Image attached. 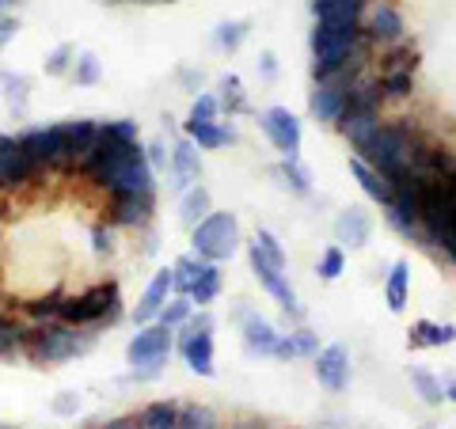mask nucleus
I'll return each mask as SVG.
<instances>
[{
    "instance_id": "bb28decb",
    "label": "nucleus",
    "mask_w": 456,
    "mask_h": 429,
    "mask_svg": "<svg viewBox=\"0 0 456 429\" xmlns=\"http://www.w3.org/2000/svg\"><path fill=\"white\" fill-rule=\"evenodd\" d=\"M209 213H213V198H209V190L202 187V182L191 187V190H183V206H179V221L183 224L194 228V224H202Z\"/></svg>"
},
{
    "instance_id": "c85d7f7f",
    "label": "nucleus",
    "mask_w": 456,
    "mask_h": 429,
    "mask_svg": "<svg viewBox=\"0 0 456 429\" xmlns=\"http://www.w3.org/2000/svg\"><path fill=\"white\" fill-rule=\"evenodd\" d=\"M179 414H183L179 403L156 399V403H149L145 410L137 414V422H141V429H179Z\"/></svg>"
},
{
    "instance_id": "2f4dec72",
    "label": "nucleus",
    "mask_w": 456,
    "mask_h": 429,
    "mask_svg": "<svg viewBox=\"0 0 456 429\" xmlns=\"http://www.w3.org/2000/svg\"><path fill=\"white\" fill-rule=\"evenodd\" d=\"M411 384H415V392L422 395V403L426 407H441L445 403V388H441V380L434 373H426V368H411Z\"/></svg>"
},
{
    "instance_id": "a878e982",
    "label": "nucleus",
    "mask_w": 456,
    "mask_h": 429,
    "mask_svg": "<svg viewBox=\"0 0 456 429\" xmlns=\"http://www.w3.org/2000/svg\"><path fill=\"white\" fill-rule=\"evenodd\" d=\"M183 130H187V137L198 149H221V145H232L236 141V134L224 130L221 122H183Z\"/></svg>"
},
{
    "instance_id": "dca6fc26",
    "label": "nucleus",
    "mask_w": 456,
    "mask_h": 429,
    "mask_svg": "<svg viewBox=\"0 0 456 429\" xmlns=\"http://www.w3.org/2000/svg\"><path fill=\"white\" fill-rule=\"evenodd\" d=\"M152 194H110V221L118 228H141L152 221Z\"/></svg>"
},
{
    "instance_id": "b1692460",
    "label": "nucleus",
    "mask_w": 456,
    "mask_h": 429,
    "mask_svg": "<svg viewBox=\"0 0 456 429\" xmlns=\"http://www.w3.org/2000/svg\"><path fill=\"white\" fill-rule=\"evenodd\" d=\"M320 353V338L316 331H308V327H297L289 335H278V346H274V357L281 361H293V357H316Z\"/></svg>"
},
{
    "instance_id": "423d86ee",
    "label": "nucleus",
    "mask_w": 456,
    "mask_h": 429,
    "mask_svg": "<svg viewBox=\"0 0 456 429\" xmlns=\"http://www.w3.org/2000/svg\"><path fill=\"white\" fill-rule=\"evenodd\" d=\"M114 316H118V285L114 281L95 285L88 293L65 296L61 312H57V320L69 323V327H95V323H107Z\"/></svg>"
},
{
    "instance_id": "4468645a",
    "label": "nucleus",
    "mask_w": 456,
    "mask_h": 429,
    "mask_svg": "<svg viewBox=\"0 0 456 429\" xmlns=\"http://www.w3.org/2000/svg\"><path fill=\"white\" fill-rule=\"evenodd\" d=\"M312 361H316L312 365L316 368V380L323 384L327 392H346V384H350V353H346V346L331 342V346H323Z\"/></svg>"
},
{
    "instance_id": "79ce46f5",
    "label": "nucleus",
    "mask_w": 456,
    "mask_h": 429,
    "mask_svg": "<svg viewBox=\"0 0 456 429\" xmlns=\"http://www.w3.org/2000/svg\"><path fill=\"white\" fill-rule=\"evenodd\" d=\"M73 61H77V50L69 46V42H61V46H57V50L46 57V73H50V77H65L69 69H73Z\"/></svg>"
},
{
    "instance_id": "a19ab883",
    "label": "nucleus",
    "mask_w": 456,
    "mask_h": 429,
    "mask_svg": "<svg viewBox=\"0 0 456 429\" xmlns=\"http://www.w3.org/2000/svg\"><path fill=\"white\" fill-rule=\"evenodd\" d=\"M179 429H217V414L209 407H183Z\"/></svg>"
},
{
    "instance_id": "1a4fd4ad",
    "label": "nucleus",
    "mask_w": 456,
    "mask_h": 429,
    "mask_svg": "<svg viewBox=\"0 0 456 429\" xmlns=\"http://www.w3.org/2000/svg\"><path fill=\"white\" fill-rule=\"evenodd\" d=\"M23 156L31 160L38 171L46 167H69V149H65V125H38L20 137Z\"/></svg>"
},
{
    "instance_id": "72a5a7b5",
    "label": "nucleus",
    "mask_w": 456,
    "mask_h": 429,
    "mask_svg": "<svg viewBox=\"0 0 456 429\" xmlns=\"http://www.w3.org/2000/svg\"><path fill=\"white\" fill-rule=\"evenodd\" d=\"M191 316H194V300L183 296V293H175V296H171L167 304H164L160 316H156V323H164V327H171V331H175V327H183Z\"/></svg>"
},
{
    "instance_id": "0eeeda50",
    "label": "nucleus",
    "mask_w": 456,
    "mask_h": 429,
    "mask_svg": "<svg viewBox=\"0 0 456 429\" xmlns=\"http://www.w3.org/2000/svg\"><path fill=\"white\" fill-rule=\"evenodd\" d=\"M92 346L88 335H80V327L57 323V327H42L38 335H31V357L38 365H61L73 361L77 353H84Z\"/></svg>"
},
{
    "instance_id": "13d9d810",
    "label": "nucleus",
    "mask_w": 456,
    "mask_h": 429,
    "mask_svg": "<svg viewBox=\"0 0 456 429\" xmlns=\"http://www.w3.org/2000/svg\"><path fill=\"white\" fill-rule=\"evenodd\" d=\"M164 4H175V0H164Z\"/></svg>"
},
{
    "instance_id": "39448f33",
    "label": "nucleus",
    "mask_w": 456,
    "mask_h": 429,
    "mask_svg": "<svg viewBox=\"0 0 456 429\" xmlns=\"http://www.w3.org/2000/svg\"><path fill=\"white\" fill-rule=\"evenodd\" d=\"M191 247L209 263H224L240 251V221L236 213H209L202 224L191 228Z\"/></svg>"
},
{
    "instance_id": "c03bdc74",
    "label": "nucleus",
    "mask_w": 456,
    "mask_h": 429,
    "mask_svg": "<svg viewBox=\"0 0 456 429\" xmlns=\"http://www.w3.org/2000/svg\"><path fill=\"white\" fill-rule=\"evenodd\" d=\"M99 134H107V137H114V141H137V122H130V118H118V122H99Z\"/></svg>"
},
{
    "instance_id": "8fccbe9b",
    "label": "nucleus",
    "mask_w": 456,
    "mask_h": 429,
    "mask_svg": "<svg viewBox=\"0 0 456 429\" xmlns=\"http://www.w3.org/2000/svg\"><path fill=\"white\" fill-rule=\"evenodd\" d=\"M20 35V20H12V16H0V50L8 46L12 38Z\"/></svg>"
},
{
    "instance_id": "37998d69",
    "label": "nucleus",
    "mask_w": 456,
    "mask_h": 429,
    "mask_svg": "<svg viewBox=\"0 0 456 429\" xmlns=\"http://www.w3.org/2000/svg\"><path fill=\"white\" fill-rule=\"evenodd\" d=\"M342 270H346V255H342V247H327L320 255V278L335 281V278H342Z\"/></svg>"
},
{
    "instance_id": "9d476101",
    "label": "nucleus",
    "mask_w": 456,
    "mask_h": 429,
    "mask_svg": "<svg viewBox=\"0 0 456 429\" xmlns=\"http://www.w3.org/2000/svg\"><path fill=\"white\" fill-rule=\"evenodd\" d=\"M248 259H251V270H255V278H259V285L278 300V308L285 312V316H293V320H305V308H301V300H297V293H293V285H289V278H285V270L281 266H274V263H266L259 251L248 243Z\"/></svg>"
},
{
    "instance_id": "aec40b11",
    "label": "nucleus",
    "mask_w": 456,
    "mask_h": 429,
    "mask_svg": "<svg viewBox=\"0 0 456 429\" xmlns=\"http://www.w3.org/2000/svg\"><path fill=\"white\" fill-rule=\"evenodd\" d=\"M244 346H248V353L274 357L278 331L270 327V320H263V316H259V312H248V316H244Z\"/></svg>"
},
{
    "instance_id": "cd10ccee",
    "label": "nucleus",
    "mask_w": 456,
    "mask_h": 429,
    "mask_svg": "<svg viewBox=\"0 0 456 429\" xmlns=\"http://www.w3.org/2000/svg\"><path fill=\"white\" fill-rule=\"evenodd\" d=\"M415 69H419V46H411V42H392V46H384L380 73H415Z\"/></svg>"
},
{
    "instance_id": "c9c22d12",
    "label": "nucleus",
    "mask_w": 456,
    "mask_h": 429,
    "mask_svg": "<svg viewBox=\"0 0 456 429\" xmlns=\"http://www.w3.org/2000/svg\"><path fill=\"white\" fill-rule=\"evenodd\" d=\"M251 247L263 255L266 263H274V266H281L285 270V247L278 243V236L270 232V228H259V232H255V239H251Z\"/></svg>"
},
{
    "instance_id": "f03ea898",
    "label": "nucleus",
    "mask_w": 456,
    "mask_h": 429,
    "mask_svg": "<svg viewBox=\"0 0 456 429\" xmlns=\"http://www.w3.org/2000/svg\"><path fill=\"white\" fill-rule=\"evenodd\" d=\"M365 31L350 23H323L316 20L312 27V77L316 80H335L350 73V61L358 53Z\"/></svg>"
},
{
    "instance_id": "052dcab7",
    "label": "nucleus",
    "mask_w": 456,
    "mask_h": 429,
    "mask_svg": "<svg viewBox=\"0 0 456 429\" xmlns=\"http://www.w3.org/2000/svg\"><path fill=\"white\" fill-rule=\"evenodd\" d=\"M0 429H4V425H0Z\"/></svg>"
},
{
    "instance_id": "f704fd0d",
    "label": "nucleus",
    "mask_w": 456,
    "mask_h": 429,
    "mask_svg": "<svg viewBox=\"0 0 456 429\" xmlns=\"http://www.w3.org/2000/svg\"><path fill=\"white\" fill-rule=\"evenodd\" d=\"M244 38H248V20H228V23L217 27V35H213V42L228 53H236L240 46H244Z\"/></svg>"
},
{
    "instance_id": "58836bf2",
    "label": "nucleus",
    "mask_w": 456,
    "mask_h": 429,
    "mask_svg": "<svg viewBox=\"0 0 456 429\" xmlns=\"http://www.w3.org/2000/svg\"><path fill=\"white\" fill-rule=\"evenodd\" d=\"M99 77H103V65H99V57L95 53H77L73 80L84 84V88H92V84H99Z\"/></svg>"
},
{
    "instance_id": "f3484780",
    "label": "nucleus",
    "mask_w": 456,
    "mask_h": 429,
    "mask_svg": "<svg viewBox=\"0 0 456 429\" xmlns=\"http://www.w3.org/2000/svg\"><path fill=\"white\" fill-rule=\"evenodd\" d=\"M65 125V149H69V167H80L88 160V152L95 149L99 141V122L92 118H73V122H61Z\"/></svg>"
},
{
    "instance_id": "f257e3e1",
    "label": "nucleus",
    "mask_w": 456,
    "mask_h": 429,
    "mask_svg": "<svg viewBox=\"0 0 456 429\" xmlns=\"http://www.w3.org/2000/svg\"><path fill=\"white\" fill-rule=\"evenodd\" d=\"M80 171H88V179L107 194H152L156 187L149 152L137 141H114L107 134H99L95 149L80 164Z\"/></svg>"
},
{
    "instance_id": "6e6d98bb",
    "label": "nucleus",
    "mask_w": 456,
    "mask_h": 429,
    "mask_svg": "<svg viewBox=\"0 0 456 429\" xmlns=\"http://www.w3.org/2000/svg\"><path fill=\"white\" fill-rule=\"evenodd\" d=\"M4 4H8V0H0V8H4Z\"/></svg>"
},
{
    "instance_id": "6e6552de",
    "label": "nucleus",
    "mask_w": 456,
    "mask_h": 429,
    "mask_svg": "<svg viewBox=\"0 0 456 429\" xmlns=\"http://www.w3.org/2000/svg\"><path fill=\"white\" fill-rule=\"evenodd\" d=\"M179 353H183V361H187L191 373H198V376H213V373H217V365H213V316L206 308L183 323Z\"/></svg>"
},
{
    "instance_id": "f8f14e48",
    "label": "nucleus",
    "mask_w": 456,
    "mask_h": 429,
    "mask_svg": "<svg viewBox=\"0 0 456 429\" xmlns=\"http://www.w3.org/2000/svg\"><path fill=\"white\" fill-rule=\"evenodd\" d=\"M171 296H175V270L164 266V270H156V274H152L145 296L137 300V308H134V323H137V327L156 323V316L164 312V304H167Z\"/></svg>"
},
{
    "instance_id": "de8ad7c7",
    "label": "nucleus",
    "mask_w": 456,
    "mask_h": 429,
    "mask_svg": "<svg viewBox=\"0 0 456 429\" xmlns=\"http://www.w3.org/2000/svg\"><path fill=\"white\" fill-rule=\"evenodd\" d=\"M110 247H114V243H110V228L107 224H95L92 228V251L95 255H107Z\"/></svg>"
},
{
    "instance_id": "a18cd8bd",
    "label": "nucleus",
    "mask_w": 456,
    "mask_h": 429,
    "mask_svg": "<svg viewBox=\"0 0 456 429\" xmlns=\"http://www.w3.org/2000/svg\"><path fill=\"white\" fill-rule=\"evenodd\" d=\"M61 300H65L61 293L35 300V304H31V316H35V320H57V312H61Z\"/></svg>"
},
{
    "instance_id": "4be33fe9",
    "label": "nucleus",
    "mask_w": 456,
    "mask_h": 429,
    "mask_svg": "<svg viewBox=\"0 0 456 429\" xmlns=\"http://www.w3.org/2000/svg\"><path fill=\"white\" fill-rule=\"evenodd\" d=\"M411 350H437V346H452L456 342V327L452 323H430V320H419L415 327L407 331Z\"/></svg>"
},
{
    "instance_id": "4d7b16f0",
    "label": "nucleus",
    "mask_w": 456,
    "mask_h": 429,
    "mask_svg": "<svg viewBox=\"0 0 456 429\" xmlns=\"http://www.w3.org/2000/svg\"><path fill=\"white\" fill-rule=\"evenodd\" d=\"M8 4H20V0H8Z\"/></svg>"
},
{
    "instance_id": "bf43d9fd",
    "label": "nucleus",
    "mask_w": 456,
    "mask_h": 429,
    "mask_svg": "<svg viewBox=\"0 0 456 429\" xmlns=\"http://www.w3.org/2000/svg\"><path fill=\"white\" fill-rule=\"evenodd\" d=\"M0 327H4V320H0Z\"/></svg>"
},
{
    "instance_id": "9b49d317",
    "label": "nucleus",
    "mask_w": 456,
    "mask_h": 429,
    "mask_svg": "<svg viewBox=\"0 0 456 429\" xmlns=\"http://www.w3.org/2000/svg\"><path fill=\"white\" fill-rule=\"evenodd\" d=\"M259 125L263 134L270 137L281 156H301V141H305V130H301V118L289 110V107H270L259 114Z\"/></svg>"
},
{
    "instance_id": "6ab92c4d",
    "label": "nucleus",
    "mask_w": 456,
    "mask_h": 429,
    "mask_svg": "<svg viewBox=\"0 0 456 429\" xmlns=\"http://www.w3.org/2000/svg\"><path fill=\"white\" fill-rule=\"evenodd\" d=\"M312 16L323 20V23H350V27H362L365 0H312Z\"/></svg>"
},
{
    "instance_id": "7c9ffc66",
    "label": "nucleus",
    "mask_w": 456,
    "mask_h": 429,
    "mask_svg": "<svg viewBox=\"0 0 456 429\" xmlns=\"http://www.w3.org/2000/svg\"><path fill=\"white\" fill-rule=\"evenodd\" d=\"M377 88H380V99H407L415 92V73H377Z\"/></svg>"
},
{
    "instance_id": "412c9836",
    "label": "nucleus",
    "mask_w": 456,
    "mask_h": 429,
    "mask_svg": "<svg viewBox=\"0 0 456 429\" xmlns=\"http://www.w3.org/2000/svg\"><path fill=\"white\" fill-rule=\"evenodd\" d=\"M335 236L338 243H350V247H365L369 236H373V221L362 209H342L335 217Z\"/></svg>"
},
{
    "instance_id": "2eb2a0df",
    "label": "nucleus",
    "mask_w": 456,
    "mask_h": 429,
    "mask_svg": "<svg viewBox=\"0 0 456 429\" xmlns=\"http://www.w3.org/2000/svg\"><path fill=\"white\" fill-rule=\"evenodd\" d=\"M369 42H380V46H392V42H403L407 38V23L403 16H399V8L388 4V0H380V4H373V12H369V23L362 27Z\"/></svg>"
},
{
    "instance_id": "09e8293b",
    "label": "nucleus",
    "mask_w": 456,
    "mask_h": 429,
    "mask_svg": "<svg viewBox=\"0 0 456 429\" xmlns=\"http://www.w3.org/2000/svg\"><path fill=\"white\" fill-rule=\"evenodd\" d=\"M145 152H149V164H152V171H156V167H167V160H171V152L164 149V141H152V145H149Z\"/></svg>"
},
{
    "instance_id": "ddd939ff",
    "label": "nucleus",
    "mask_w": 456,
    "mask_h": 429,
    "mask_svg": "<svg viewBox=\"0 0 456 429\" xmlns=\"http://www.w3.org/2000/svg\"><path fill=\"white\" fill-rule=\"evenodd\" d=\"M308 110L316 122L327 125H338V118L346 114V80L335 77V80H316V92L308 99Z\"/></svg>"
},
{
    "instance_id": "603ef678",
    "label": "nucleus",
    "mask_w": 456,
    "mask_h": 429,
    "mask_svg": "<svg viewBox=\"0 0 456 429\" xmlns=\"http://www.w3.org/2000/svg\"><path fill=\"white\" fill-rule=\"evenodd\" d=\"M103 429H141V422H137V418H114V422H107Z\"/></svg>"
},
{
    "instance_id": "c756f323",
    "label": "nucleus",
    "mask_w": 456,
    "mask_h": 429,
    "mask_svg": "<svg viewBox=\"0 0 456 429\" xmlns=\"http://www.w3.org/2000/svg\"><path fill=\"white\" fill-rule=\"evenodd\" d=\"M217 293H221V263H206V270L198 274V281L187 289V296L194 300L198 308H206V304L217 300Z\"/></svg>"
},
{
    "instance_id": "20e7f679",
    "label": "nucleus",
    "mask_w": 456,
    "mask_h": 429,
    "mask_svg": "<svg viewBox=\"0 0 456 429\" xmlns=\"http://www.w3.org/2000/svg\"><path fill=\"white\" fill-rule=\"evenodd\" d=\"M171 346H175V335H171V327L164 323H145L141 331L130 338V346H126V361H130V376L134 380H156L160 376V368L167 361Z\"/></svg>"
},
{
    "instance_id": "4c0bfd02",
    "label": "nucleus",
    "mask_w": 456,
    "mask_h": 429,
    "mask_svg": "<svg viewBox=\"0 0 456 429\" xmlns=\"http://www.w3.org/2000/svg\"><path fill=\"white\" fill-rule=\"evenodd\" d=\"M221 110H228V114H240V110H248V99H244V88H240V77L236 73H228L224 80H221Z\"/></svg>"
},
{
    "instance_id": "7ed1b4c3",
    "label": "nucleus",
    "mask_w": 456,
    "mask_h": 429,
    "mask_svg": "<svg viewBox=\"0 0 456 429\" xmlns=\"http://www.w3.org/2000/svg\"><path fill=\"white\" fill-rule=\"evenodd\" d=\"M415 125H407V118H399V122H380L373 137L365 141V145L358 149V156L369 164V167H377L384 179H399L407 171V156H411V145H415Z\"/></svg>"
},
{
    "instance_id": "49530a36",
    "label": "nucleus",
    "mask_w": 456,
    "mask_h": 429,
    "mask_svg": "<svg viewBox=\"0 0 456 429\" xmlns=\"http://www.w3.org/2000/svg\"><path fill=\"white\" fill-rule=\"evenodd\" d=\"M80 410V395L77 392H61L53 399V414H61V418H69V414Z\"/></svg>"
},
{
    "instance_id": "a211bd4d",
    "label": "nucleus",
    "mask_w": 456,
    "mask_h": 429,
    "mask_svg": "<svg viewBox=\"0 0 456 429\" xmlns=\"http://www.w3.org/2000/svg\"><path fill=\"white\" fill-rule=\"evenodd\" d=\"M171 171H175V187L179 190L198 187V179H202V156H198V145L191 137L175 141V149H171Z\"/></svg>"
},
{
    "instance_id": "5fc2aeb1",
    "label": "nucleus",
    "mask_w": 456,
    "mask_h": 429,
    "mask_svg": "<svg viewBox=\"0 0 456 429\" xmlns=\"http://www.w3.org/2000/svg\"><path fill=\"white\" fill-rule=\"evenodd\" d=\"M232 429H259V425H255V422H240V425H232Z\"/></svg>"
},
{
    "instance_id": "473e14b6",
    "label": "nucleus",
    "mask_w": 456,
    "mask_h": 429,
    "mask_svg": "<svg viewBox=\"0 0 456 429\" xmlns=\"http://www.w3.org/2000/svg\"><path fill=\"white\" fill-rule=\"evenodd\" d=\"M281 179H285V187H289L293 194H301V198H308L312 194V175L301 167V160L297 156H281Z\"/></svg>"
},
{
    "instance_id": "864d4df0",
    "label": "nucleus",
    "mask_w": 456,
    "mask_h": 429,
    "mask_svg": "<svg viewBox=\"0 0 456 429\" xmlns=\"http://www.w3.org/2000/svg\"><path fill=\"white\" fill-rule=\"evenodd\" d=\"M445 399H452V403H456V380H452V384H445Z\"/></svg>"
},
{
    "instance_id": "ea45409f",
    "label": "nucleus",
    "mask_w": 456,
    "mask_h": 429,
    "mask_svg": "<svg viewBox=\"0 0 456 429\" xmlns=\"http://www.w3.org/2000/svg\"><path fill=\"white\" fill-rule=\"evenodd\" d=\"M217 114H221V99L209 95V92H198L194 107L187 114V122H217Z\"/></svg>"
},
{
    "instance_id": "5701e85b",
    "label": "nucleus",
    "mask_w": 456,
    "mask_h": 429,
    "mask_svg": "<svg viewBox=\"0 0 456 429\" xmlns=\"http://www.w3.org/2000/svg\"><path fill=\"white\" fill-rule=\"evenodd\" d=\"M350 171H354V179L362 182V190H365L369 198H373L377 206H384V209L392 206V182L384 179L377 167H369V164L362 160V156H354V160H350Z\"/></svg>"
},
{
    "instance_id": "3c124183",
    "label": "nucleus",
    "mask_w": 456,
    "mask_h": 429,
    "mask_svg": "<svg viewBox=\"0 0 456 429\" xmlns=\"http://www.w3.org/2000/svg\"><path fill=\"white\" fill-rule=\"evenodd\" d=\"M263 77H266V80H274V77H278V61H274V53H263Z\"/></svg>"
},
{
    "instance_id": "393cba45",
    "label": "nucleus",
    "mask_w": 456,
    "mask_h": 429,
    "mask_svg": "<svg viewBox=\"0 0 456 429\" xmlns=\"http://www.w3.org/2000/svg\"><path fill=\"white\" fill-rule=\"evenodd\" d=\"M407 296H411V266L399 259V263H392L388 278H384V300H388L392 312H403L407 308Z\"/></svg>"
},
{
    "instance_id": "e433bc0d",
    "label": "nucleus",
    "mask_w": 456,
    "mask_h": 429,
    "mask_svg": "<svg viewBox=\"0 0 456 429\" xmlns=\"http://www.w3.org/2000/svg\"><path fill=\"white\" fill-rule=\"evenodd\" d=\"M0 84H4L8 107L23 114V110H27V92H31V80H27V77H16V73H4V77H0Z\"/></svg>"
}]
</instances>
